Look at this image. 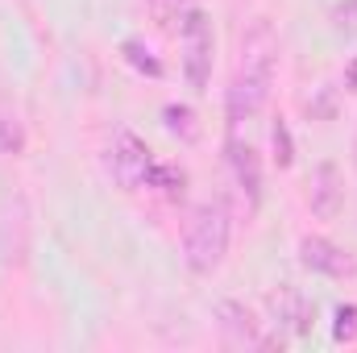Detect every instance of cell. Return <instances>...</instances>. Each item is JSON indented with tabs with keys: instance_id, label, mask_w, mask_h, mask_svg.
Here are the masks:
<instances>
[{
	"instance_id": "obj_3",
	"label": "cell",
	"mask_w": 357,
	"mask_h": 353,
	"mask_svg": "<svg viewBox=\"0 0 357 353\" xmlns=\"http://www.w3.org/2000/svg\"><path fill=\"white\" fill-rule=\"evenodd\" d=\"M154 150L133 133V129H125V125H116L112 133H108V142H104V171L108 179L121 187V191H142L146 187V179L154 171Z\"/></svg>"
},
{
	"instance_id": "obj_6",
	"label": "cell",
	"mask_w": 357,
	"mask_h": 353,
	"mask_svg": "<svg viewBox=\"0 0 357 353\" xmlns=\"http://www.w3.org/2000/svg\"><path fill=\"white\" fill-rule=\"evenodd\" d=\"M299 266L312 270V274H320V278H333V283L357 278V258L345 246H337V241H328L320 233L299 237Z\"/></svg>"
},
{
	"instance_id": "obj_13",
	"label": "cell",
	"mask_w": 357,
	"mask_h": 353,
	"mask_svg": "<svg viewBox=\"0 0 357 353\" xmlns=\"http://www.w3.org/2000/svg\"><path fill=\"white\" fill-rule=\"evenodd\" d=\"M25 150V125L0 108V154H21Z\"/></svg>"
},
{
	"instance_id": "obj_14",
	"label": "cell",
	"mask_w": 357,
	"mask_h": 353,
	"mask_svg": "<svg viewBox=\"0 0 357 353\" xmlns=\"http://www.w3.org/2000/svg\"><path fill=\"white\" fill-rule=\"evenodd\" d=\"M270 146H274V167H291L295 163V146H291V129H287V121L278 117L274 121V129H270Z\"/></svg>"
},
{
	"instance_id": "obj_1",
	"label": "cell",
	"mask_w": 357,
	"mask_h": 353,
	"mask_svg": "<svg viewBox=\"0 0 357 353\" xmlns=\"http://www.w3.org/2000/svg\"><path fill=\"white\" fill-rule=\"evenodd\" d=\"M274 71H278V33L270 21H254L245 33H241V50H237V71H233V84L225 91V112H229V125L241 129L245 121H254L270 100L274 88Z\"/></svg>"
},
{
	"instance_id": "obj_16",
	"label": "cell",
	"mask_w": 357,
	"mask_h": 353,
	"mask_svg": "<svg viewBox=\"0 0 357 353\" xmlns=\"http://www.w3.org/2000/svg\"><path fill=\"white\" fill-rule=\"evenodd\" d=\"M333 337H337V341H345V345H354V341H357V303H341V308H337Z\"/></svg>"
},
{
	"instance_id": "obj_11",
	"label": "cell",
	"mask_w": 357,
	"mask_h": 353,
	"mask_svg": "<svg viewBox=\"0 0 357 353\" xmlns=\"http://www.w3.org/2000/svg\"><path fill=\"white\" fill-rule=\"evenodd\" d=\"M146 187L162 191L167 200H183V191H187V171H183L178 163H154V171H150V179H146Z\"/></svg>"
},
{
	"instance_id": "obj_8",
	"label": "cell",
	"mask_w": 357,
	"mask_h": 353,
	"mask_svg": "<svg viewBox=\"0 0 357 353\" xmlns=\"http://www.w3.org/2000/svg\"><path fill=\"white\" fill-rule=\"evenodd\" d=\"M307 208L316 220H337L345 212V175L337 163H320L307 179Z\"/></svg>"
},
{
	"instance_id": "obj_10",
	"label": "cell",
	"mask_w": 357,
	"mask_h": 353,
	"mask_svg": "<svg viewBox=\"0 0 357 353\" xmlns=\"http://www.w3.org/2000/svg\"><path fill=\"white\" fill-rule=\"evenodd\" d=\"M162 125H167V133H175L178 142H199V133H204L191 104H167L162 108Z\"/></svg>"
},
{
	"instance_id": "obj_15",
	"label": "cell",
	"mask_w": 357,
	"mask_h": 353,
	"mask_svg": "<svg viewBox=\"0 0 357 353\" xmlns=\"http://www.w3.org/2000/svg\"><path fill=\"white\" fill-rule=\"evenodd\" d=\"M121 50H125V59H129V63H133L137 71H146V75H154V80L162 75V63H158V59H154V54H150V50H146V46L137 42V38H129V42H125Z\"/></svg>"
},
{
	"instance_id": "obj_4",
	"label": "cell",
	"mask_w": 357,
	"mask_h": 353,
	"mask_svg": "<svg viewBox=\"0 0 357 353\" xmlns=\"http://www.w3.org/2000/svg\"><path fill=\"white\" fill-rule=\"evenodd\" d=\"M178 38H183V80L191 91H208L212 84V59H216V38H212V17L195 4L183 25H178Z\"/></svg>"
},
{
	"instance_id": "obj_5",
	"label": "cell",
	"mask_w": 357,
	"mask_h": 353,
	"mask_svg": "<svg viewBox=\"0 0 357 353\" xmlns=\"http://www.w3.org/2000/svg\"><path fill=\"white\" fill-rule=\"evenodd\" d=\"M216 329L220 341L229 350H282V337H270L262 329V320L254 316V308H245L241 299H220L216 303Z\"/></svg>"
},
{
	"instance_id": "obj_12",
	"label": "cell",
	"mask_w": 357,
	"mask_h": 353,
	"mask_svg": "<svg viewBox=\"0 0 357 353\" xmlns=\"http://www.w3.org/2000/svg\"><path fill=\"white\" fill-rule=\"evenodd\" d=\"M146 8H150V17H154V25L158 29H171V25H183V17L195 8V0H146Z\"/></svg>"
},
{
	"instance_id": "obj_9",
	"label": "cell",
	"mask_w": 357,
	"mask_h": 353,
	"mask_svg": "<svg viewBox=\"0 0 357 353\" xmlns=\"http://www.w3.org/2000/svg\"><path fill=\"white\" fill-rule=\"evenodd\" d=\"M266 308H270L274 329L307 333V329H312V320H316V303H307V299H303V291H299V287H291V283H278V287L270 291Z\"/></svg>"
},
{
	"instance_id": "obj_7",
	"label": "cell",
	"mask_w": 357,
	"mask_h": 353,
	"mask_svg": "<svg viewBox=\"0 0 357 353\" xmlns=\"http://www.w3.org/2000/svg\"><path fill=\"white\" fill-rule=\"evenodd\" d=\"M225 158H229L233 183H237V191L245 195L250 212H258V204H262V158H258V150H254L250 142H241L237 129H233L229 142H225Z\"/></svg>"
},
{
	"instance_id": "obj_2",
	"label": "cell",
	"mask_w": 357,
	"mask_h": 353,
	"mask_svg": "<svg viewBox=\"0 0 357 353\" xmlns=\"http://www.w3.org/2000/svg\"><path fill=\"white\" fill-rule=\"evenodd\" d=\"M229 241H233V220L225 212V204L208 200V204H195L187 212V225H183V262L191 274L208 278L216 274L225 258H229Z\"/></svg>"
}]
</instances>
